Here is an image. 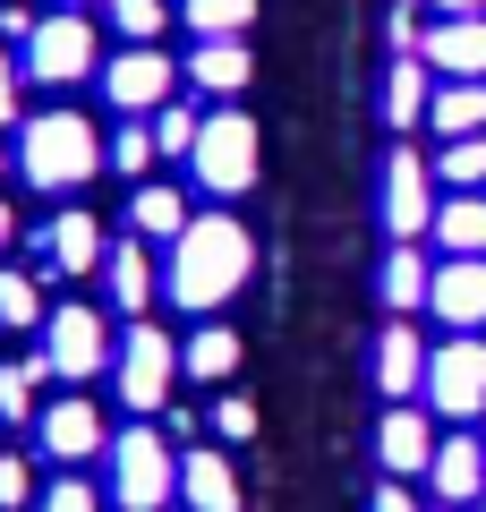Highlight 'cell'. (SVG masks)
<instances>
[{
    "mask_svg": "<svg viewBox=\"0 0 486 512\" xmlns=\"http://www.w3.org/2000/svg\"><path fill=\"white\" fill-rule=\"evenodd\" d=\"M248 274H256V239L239 231L231 214H197L180 239H171L162 291L180 299L188 316H214V308H231V299L248 291Z\"/></svg>",
    "mask_w": 486,
    "mask_h": 512,
    "instance_id": "6da1fadb",
    "label": "cell"
},
{
    "mask_svg": "<svg viewBox=\"0 0 486 512\" xmlns=\"http://www.w3.org/2000/svg\"><path fill=\"white\" fill-rule=\"evenodd\" d=\"M111 163V146L94 137L86 111H35V120H18V171L26 188H43V197H69V188H86L94 171Z\"/></svg>",
    "mask_w": 486,
    "mask_h": 512,
    "instance_id": "7a4b0ae2",
    "label": "cell"
},
{
    "mask_svg": "<svg viewBox=\"0 0 486 512\" xmlns=\"http://www.w3.org/2000/svg\"><path fill=\"white\" fill-rule=\"evenodd\" d=\"M111 495H120V512H162L171 495H180V453H171V436H154V427H128V436H111Z\"/></svg>",
    "mask_w": 486,
    "mask_h": 512,
    "instance_id": "3957f363",
    "label": "cell"
},
{
    "mask_svg": "<svg viewBox=\"0 0 486 512\" xmlns=\"http://www.w3.org/2000/svg\"><path fill=\"white\" fill-rule=\"evenodd\" d=\"M18 69L35 77V86H77V77H103V35H94L86 9H52V18H35Z\"/></svg>",
    "mask_w": 486,
    "mask_h": 512,
    "instance_id": "277c9868",
    "label": "cell"
},
{
    "mask_svg": "<svg viewBox=\"0 0 486 512\" xmlns=\"http://www.w3.org/2000/svg\"><path fill=\"white\" fill-rule=\"evenodd\" d=\"M188 171H197L205 197H248V188H256V120H248V111H205Z\"/></svg>",
    "mask_w": 486,
    "mask_h": 512,
    "instance_id": "5b68a950",
    "label": "cell"
},
{
    "mask_svg": "<svg viewBox=\"0 0 486 512\" xmlns=\"http://www.w3.org/2000/svg\"><path fill=\"white\" fill-rule=\"evenodd\" d=\"M171 376H180V342L137 316L128 342L111 350V384H120V402L137 410V419H145V410H171Z\"/></svg>",
    "mask_w": 486,
    "mask_h": 512,
    "instance_id": "8992f818",
    "label": "cell"
},
{
    "mask_svg": "<svg viewBox=\"0 0 486 512\" xmlns=\"http://www.w3.org/2000/svg\"><path fill=\"white\" fill-rule=\"evenodd\" d=\"M427 402H435V419L478 427V410H486V333H452V342L427 350Z\"/></svg>",
    "mask_w": 486,
    "mask_h": 512,
    "instance_id": "52a82bcc",
    "label": "cell"
},
{
    "mask_svg": "<svg viewBox=\"0 0 486 512\" xmlns=\"http://www.w3.org/2000/svg\"><path fill=\"white\" fill-rule=\"evenodd\" d=\"M435 163L418 146H393L384 154V231H393V248H418V239L435 231Z\"/></svg>",
    "mask_w": 486,
    "mask_h": 512,
    "instance_id": "ba28073f",
    "label": "cell"
},
{
    "mask_svg": "<svg viewBox=\"0 0 486 512\" xmlns=\"http://www.w3.org/2000/svg\"><path fill=\"white\" fill-rule=\"evenodd\" d=\"M103 94L128 111V120H154V111L180 94V60L162 52V43H128L120 60H103Z\"/></svg>",
    "mask_w": 486,
    "mask_h": 512,
    "instance_id": "9c48e42d",
    "label": "cell"
},
{
    "mask_svg": "<svg viewBox=\"0 0 486 512\" xmlns=\"http://www.w3.org/2000/svg\"><path fill=\"white\" fill-rule=\"evenodd\" d=\"M43 367L69 376V384H86V376L111 367V333H103V316H94L86 299H69V308L43 316Z\"/></svg>",
    "mask_w": 486,
    "mask_h": 512,
    "instance_id": "30bf717a",
    "label": "cell"
},
{
    "mask_svg": "<svg viewBox=\"0 0 486 512\" xmlns=\"http://www.w3.org/2000/svg\"><path fill=\"white\" fill-rule=\"evenodd\" d=\"M35 436H43V453H52L60 470H77V461H94V453H111V436H103V410H94L86 393H60V402H43V419H35Z\"/></svg>",
    "mask_w": 486,
    "mask_h": 512,
    "instance_id": "8fae6325",
    "label": "cell"
},
{
    "mask_svg": "<svg viewBox=\"0 0 486 512\" xmlns=\"http://www.w3.org/2000/svg\"><path fill=\"white\" fill-rule=\"evenodd\" d=\"M427 308L444 316L452 333H486V256H444V265H435Z\"/></svg>",
    "mask_w": 486,
    "mask_h": 512,
    "instance_id": "7c38bea8",
    "label": "cell"
},
{
    "mask_svg": "<svg viewBox=\"0 0 486 512\" xmlns=\"http://www.w3.org/2000/svg\"><path fill=\"white\" fill-rule=\"evenodd\" d=\"M103 256H111V239H103V222H94V214H77V205H69V214H52V222H43V274H103Z\"/></svg>",
    "mask_w": 486,
    "mask_h": 512,
    "instance_id": "4fadbf2b",
    "label": "cell"
},
{
    "mask_svg": "<svg viewBox=\"0 0 486 512\" xmlns=\"http://www.w3.org/2000/svg\"><path fill=\"white\" fill-rule=\"evenodd\" d=\"M435 427H427V410H410V402H393L384 410V427H376V461H384V478H427V461H435Z\"/></svg>",
    "mask_w": 486,
    "mask_h": 512,
    "instance_id": "5bb4252c",
    "label": "cell"
},
{
    "mask_svg": "<svg viewBox=\"0 0 486 512\" xmlns=\"http://www.w3.org/2000/svg\"><path fill=\"white\" fill-rule=\"evenodd\" d=\"M154 256H145V239L128 231V239H111V256H103V291H111V308L128 316V325H137L145 308H154Z\"/></svg>",
    "mask_w": 486,
    "mask_h": 512,
    "instance_id": "9a60e30c",
    "label": "cell"
},
{
    "mask_svg": "<svg viewBox=\"0 0 486 512\" xmlns=\"http://www.w3.org/2000/svg\"><path fill=\"white\" fill-rule=\"evenodd\" d=\"M435 77H486V18H435L427 43H418Z\"/></svg>",
    "mask_w": 486,
    "mask_h": 512,
    "instance_id": "2e32d148",
    "label": "cell"
},
{
    "mask_svg": "<svg viewBox=\"0 0 486 512\" xmlns=\"http://www.w3.org/2000/svg\"><path fill=\"white\" fill-rule=\"evenodd\" d=\"M376 384H384V402L427 393V342L410 333V316H393V325L376 333Z\"/></svg>",
    "mask_w": 486,
    "mask_h": 512,
    "instance_id": "e0dca14e",
    "label": "cell"
},
{
    "mask_svg": "<svg viewBox=\"0 0 486 512\" xmlns=\"http://www.w3.org/2000/svg\"><path fill=\"white\" fill-rule=\"evenodd\" d=\"M427 478H435L444 504H478L486 495V436H444L435 461H427Z\"/></svg>",
    "mask_w": 486,
    "mask_h": 512,
    "instance_id": "ac0fdd59",
    "label": "cell"
},
{
    "mask_svg": "<svg viewBox=\"0 0 486 512\" xmlns=\"http://www.w3.org/2000/svg\"><path fill=\"white\" fill-rule=\"evenodd\" d=\"M180 77H188L197 94H248V77H256L248 35H239V43H197V52L180 60Z\"/></svg>",
    "mask_w": 486,
    "mask_h": 512,
    "instance_id": "d6986e66",
    "label": "cell"
},
{
    "mask_svg": "<svg viewBox=\"0 0 486 512\" xmlns=\"http://www.w3.org/2000/svg\"><path fill=\"white\" fill-rule=\"evenodd\" d=\"M427 128L435 137H486V77H444L427 103Z\"/></svg>",
    "mask_w": 486,
    "mask_h": 512,
    "instance_id": "ffe728a7",
    "label": "cell"
},
{
    "mask_svg": "<svg viewBox=\"0 0 486 512\" xmlns=\"http://www.w3.org/2000/svg\"><path fill=\"white\" fill-rule=\"evenodd\" d=\"M180 495H188L197 512H239V470L197 444V453H180Z\"/></svg>",
    "mask_w": 486,
    "mask_h": 512,
    "instance_id": "44dd1931",
    "label": "cell"
},
{
    "mask_svg": "<svg viewBox=\"0 0 486 512\" xmlns=\"http://www.w3.org/2000/svg\"><path fill=\"white\" fill-rule=\"evenodd\" d=\"M188 222H197V214H188V197L171 180H137V197H128V231H137V239H180Z\"/></svg>",
    "mask_w": 486,
    "mask_h": 512,
    "instance_id": "7402d4cb",
    "label": "cell"
},
{
    "mask_svg": "<svg viewBox=\"0 0 486 512\" xmlns=\"http://www.w3.org/2000/svg\"><path fill=\"white\" fill-rule=\"evenodd\" d=\"M435 239H444V256H486V188H452L435 205Z\"/></svg>",
    "mask_w": 486,
    "mask_h": 512,
    "instance_id": "603a6c76",
    "label": "cell"
},
{
    "mask_svg": "<svg viewBox=\"0 0 486 512\" xmlns=\"http://www.w3.org/2000/svg\"><path fill=\"white\" fill-rule=\"evenodd\" d=\"M435 86H444V77H435L427 60H393V77H384V120H393L401 137H410V128L427 120V103H435Z\"/></svg>",
    "mask_w": 486,
    "mask_h": 512,
    "instance_id": "cb8c5ba5",
    "label": "cell"
},
{
    "mask_svg": "<svg viewBox=\"0 0 486 512\" xmlns=\"http://www.w3.org/2000/svg\"><path fill=\"white\" fill-rule=\"evenodd\" d=\"M180 367H188V376H197V384H222V376H231V367H239V333L205 316V325H197V333H188V342H180Z\"/></svg>",
    "mask_w": 486,
    "mask_h": 512,
    "instance_id": "d4e9b609",
    "label": "cell"
},
{
    "mask_svg": "<svg viewBox=\"0 0 486 512\" xmlns=\"http://www.w3.org/2000/svg\"><path fill=\"white\" fill-rule=\"evenodd\" d=\"M427 291H435V265H427L418 248H393V256H384V308H393V316L427 308Z\"/></svg>",
    "mask_w": 486,
    "mask_h": 512,
    "instance_id": "484cf974",
    "label": "cell"
},
{
    "mask_svg": "<svg viewBox=\"0 0 486 512\" xmlns=\"http://www.w3.org/2000/svg\"><path fill=\"white\" fill-rule=\"evenodd\" d=\"M180 26H197V43H239L256 26V0H180Z\"/></svg>",
    "mask_w": 486,
    "mask_h": 512,
    "instance_id": "4316f807",
    "label": "cell"
},
{
    "mask_svg": "<svg viewBox=\"0 0 486 512\" xmlns=\"http://www.w3.org/2000/svg\"><path fill=\"white\" fill-rule=\"evenodd\" d=\"M145 128H154V154H180V163H188V154H197V128H205V111L171 94V103H162V111H154Z\"/></svg>",
    "mask_w": 486,
    "mask_h": 512,
    "instance_id": "83f0119b",
    "label": "cell"
},
{
    "mask_svg": "<svg viewBox=\"0 0 486 512\" xmlns=\"http://www.w3.org/2000/svg\"><path fill=\"white\" fill-rule=\"evenodd\" d=\"M43 291H35V274H0V333H43Z\"/></svg>",
    "mask_w": 486,
    "mask_h": 512,
    "instance_id": "f1b7e54d",
    "label": "cell"
},
{
    "mask_svg": "<svg viewBox=\"0 0 486 512\" xmlns=\"http://www.w3.org/2000/svg\"><path fill=\"white\" fill-rule=\"evenodd\" d=\"M43 376H52L43 359H9V367H0V419H43V402H35Z\"/></svg>",
    "mask_w": 486,
    "mask_h": 512,
    "instance_id": "f546056e",
    "label": "cell"
},
{
    "mask_svg": "<svg viewBox=\"0 0 486 512\" xmlns=\"http://www.w3.org/2000/svg\"><path fill=\"white\" fill-rule=\"evenodd\" d=\"M435 180H444V188H486V137H444Z\"/></svg>",
    "mask_w": 486,
    "mask_h": 512,
    "instance_id": "4dcf8cb0",
    "label": "cell"
},
{
    "mask_svg": "<svg viewBox=\"0 0 486 512\" xmlns=\"http://www.w3.org/2000/svg\"><path fill=\"white\" fill-rule=\"evenodd\" d=\"M103 18L120 26L128 43H162V26H171V0H103Z\"/></svg>",
    "mask_w": 486,
    "mask_h": 512,
    "instance_id": "1f68e13d",
    "label": "cell"
},
{
    "mask_svg": "<svg viewBox=\"0 0 486 512\" xmlns=\"http://www.w3.org/2000/svg\"><path fill=\"white\" fill-rule=\"evenodd\" d=\"M111 163H120V171H128V180H145V171H154V163H162V154H154V128H145V120H128V128H120V137H111Z\"/></svg>",
    "mask_w": 486,
    "mask_h": 512,
    "instance_id": "d6a6232c",
    "label": "cell"
},
{
    "mask_svg": "<svg viewBox=\"0 0 486 512\" xmlns=\"http://www.w3.org/2000/svg\"><path fill=\"white\" fill-rule=\"evenodd\" d=\"M26 504H35V470L18 453H0V512H26Z\"/></svg>",
    "mask_w": 486,
    "mask_h": 512,
    "instance_id": "836d02e7",
    "label": "cell"
},
{
    "mask_svg": "<svg viewBox=\"0 0 486 512\" xmlns=\"http://www.w3.org/2000/svg\"><path fill=\"white\" fill-rule=\"evenodd\" d=\"M35 512H103V504H94V487H86V478H52V495H43Z\"/></svg>",
    "mask_w": 486,
    "mask_h": 512,
    "instance_id": "e575fe53",
    "label": "cell"
},
{
    "mask_svg": "<svg viewBox=\"0 0 486 512\" xmlns=\"http://www.w3.org/2000/svg\"><path fill=\"white\" fill-rule=\"evenodd\" d=\"M214 427H222V436H256V402H239V393H222V402H214Z\"/></svg>",
    "mask_w": 486,
    "mask_h": 512,
    "instance_id": "d590c367",
    "label": "cell"
},
{
    "mask_svg": "<svg viewBox=\"0 0 486 512\" xmlns=\"http://www.w3.org/2000/svg\"><path fill=\"white\" fill-rule=\"evenodd\" d=\"M18 86H26V69H18V60H9V52H0V128L18 120Z\"/></svg>",
    "mask_w": 486,
    "mask_h": 512,
    "instance_id": "8d00e7d4",
    "label": "cell"
},
{
    "mask_svg": "<svg viewBox=\"0 0 486 512\" xmlns=\"http://www.w3.org/2000/svg\"><path fill=\"white\" fill-rule=\"evenodd\" d=\"M35 35V9H26V0H0V43H26Z\"/></svg>",
    "mask_w": 486,
    "mask_h": 512,
    "instance_id": "74e56055",
    "label": "cell"
},
{
    "mask_svg": "<svg viewBox=\"0 0 486 512\" xmlns=\"http://www.w3.org/2000/svg\"><path fill=\"white\" fill-rule=\"evenodd\" d=\"M367 512H418V504H410V478H384V487H376V504H367Z\"/></svg>",
    "mask_w": 486,
    "mask_h": 512,
    "instance_id": "f35d334b",
    "label": "cell"
},
{
    "mask_svg": "<svg viewBox=\"0 0 486 512\" xmlns=\"http://www.w3.org/2000/svg\"><path fill=\"white\" fill-rule=\"evenodd\" d=\"M427 18H486V0H418Z\"/></svg>",
    "mask_w": 486,
    "mask_h": 512,
    "instance_id": "ab89813d",
    "label": "cell"
},
{
    "mask_svg": "<svg viewBox=\"0 0 486 512\" xmlns=\"http://www.w3.org/2000/svg\"><path fill=\"white\" fill-rule=\"evenodd\" d=\"M9 231H18V222H9V205H0V248H9Z\"/></svg>",
    "mask_w": 486,
    "mask_h": 512,
    "instance_id": "60d3db41",
    "label": "cell"
},
{
    "mask_svg": "<svg viewBox=\"0 0 486 512\" xmlns=\"http://www.w3.org/2000/svg\"><path fill=\"white\" fill-rule=\"evenodd\" d=\"M60 9H86V0H60Z\"/></svg>",
    "mask_w": 486,
    "mask_h": 512,
    "instance_id": "b9f144b4",
    "label": "cell"
},
{
    "mask_svg": "<svg viewBox=\"0 0 486 512\" xmlns=\"http://www.w3.org/2000/svg\"><path fill=\"white\" fill-rule=\"evenodd\" d=\"M478 512H486V495H478Z\"/></svg>",
    "mask_w": 486,
    "mask_h": 512,
    "instance_id": "7bdbcfd3",
    "label": "cell"
},
{
    "mask_svg": "<svg viewBox=\"0 0 486 512\" xmlns=\"http://www.w3.org/2000/svg\"><path fill=\"white\" fill-rule=\"evenodd\" d=\"M444 512H452V504H444Z\"/></svg>",
    "mask_w": 486,
    "mask_h": 512,
    "instance_id": "ee69618b",
    "label": "cell"
}]
</instances>
